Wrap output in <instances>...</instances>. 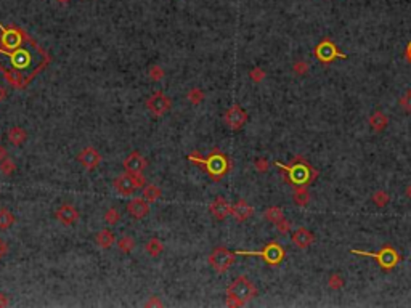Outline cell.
I'll list each match as a JSON object with an SVG mask.
<instances>
[{
	"label": "cell",
	"mask_w": 411,
	"mask_h": 308,
	"mask_svg": "<svg viewBox=\"0 0 411 308\" xmlns=\"http://www.w3.org/2000/svg\"><path fill=\"white\" fill-rule=\"evenodd\" d=\"M5 252H6V244H5L2 239H0V259H2V255H3Z\"/></svg>",
	"instance_id": "obj_42"
},
{
	"label": "cell",
	"mask_w": 411,
	"mask_h": 308,
	"mask_svg": "<svg viewBox=\"0 0 411 308\" xmlns=\"http://www.w3.org/2000/svg\"><path fill=\"white\" fill-rule=\"evenodd\" d=\"M148 76H150V79H151L153 82H159V80L164 79L165 73H164V69L161 68V66H158V64H154V66H151L150 71H148Z\"/></svg>",
	"instance_id": "obj_35"
},
{
	"label": "cell",
	"mask_w": 411,
	"mask_h": 308,
	"mask_svg": "<svg viewBox=\"0 0 411 308\" xmlns=\"http://www.w3.org/2000/svg\"><path fill=\"white\" fill-rule=\"evenodd\" d=\"M252 214H254L252 205L247 204L246 201H244V199H240V201L231 205V215H233L235 220L240 222V223L246 222Z\"/></svg>",
	"instance_id": "obj_18"
},
{
	"label": "cell",
	"mask_w": 411,
	"mask_h": 308,
	"mask_svg": "<svg viewBox=\"0 0 411 308\" xmlns=\"http://www.w3.org/2000/svg\"><path fill=\"white\" fill-rule=\"evenodd\" d=\"M405 58H407V61L411 64V42L407 45V50H405Z\"/></svg>",
	"instance_id": "obj_41"
},
{
	"label": "cell",
	"mask_w": 411,
	"mask_h": 308,
	"mask_svg": "<svg viewBox=\"0 0 411 308\" xmlns=\"http://www.w3.org/2000/svg\"><path fill=\"white\" fill-rule=\"evenodd\" d=\"M145 307H163V302L158 300L156 295H153L151 300H148L146 304H145Z\"/></svg>",
	"instance_id": "obj_39"
},
{
	"label": "cell",
	"mask_w": 411,
	"mask_h": 308,
	"mask_svg": "<svg viewBox=\"0 0 411 308\" xmlns=\"http://www.w3.org/2000/svg\"><path fill=\"white\" fill-rule=\"evenodd\" d=\"M8 140H10L11 145L19 146L28 140V133H26V130L23 127H11L8 130Z\"/></svg>",
	"instance_id": "obj_22"
},
{
	"label": "cell",
	"mask_w": 411,
	"mask_h": 308,
	"mask_svg": "<svg viewBox=\"0 0 411 308\" xmlns=\"http://www.w3.org/2000/svg\"><path fill=\"white\" fill-rule=\"evenodd\" d=\"M398 105H400V108L403 109L405 113L411 114V88H408L407 92H405L400 96V100H398Z\"/></svg>",
	"instance_id": "obj_32"
},
{
	"label": "cell",
	"mask_w": 411,
	"mask_h": 308,
	"mask_svg": "<svg viewBox=\"0 0 411 308\" xmlns=\"http://www.w3.org/2000/svg\"><path fill=\"white\" fill-rule=\"evenodd\" d=\"M206 98V95L201 88H191L188 93H186V100H188L191 105H199V103H203Z\"/></svg>",
	"instance_id": "obj_31"
},
{
	"label": "cell",
	"mask_w": 411,
	"mask_h": 308,
	"mask_svg": "<svg viewBox=\"0 0 411 308\" xmlns=\"http://www.w3.org/2000/svg\"><path fill=\"white\" fill-rule=\"evenodd\" d=\"M161 194H163V191H161L159 186L153 185V183H148V185L143 186V194H141V197H143L145 201H148V202H154L161 197Z\"/></svg>",
	"instance_id": "obj_24"
},
{
	"label": "cell",
	"mask_w": 411,
	"mask_h": 308,
	"mask_svg": "<svg viewBox=\"0 0 411 308\" xmlns=\"http://www.w3.org/2000/svg\"><path fill=\"white\" fill-rule=\"evenodd\" d=\"M6 156H8V154H6V150L3 146H0V160H2L3 157H6Z\"/></svg>",
	"instance_id": "obj_43"
},
{
	"label": "cell",
	"mask_w": 411,
	"mask_h": 308,
	"mask_svg": "<svg viewBox=\"0 0 411 308\" xmlns=\"http://www.w3.org/2000/svg\"><path fill=\"white\" fill-rule=\"evenodd\" d=\"M254 167L257 169V172H260V173L267 172V170H268V160H267L265 157L255 159V160H254Z\"/></svg>",
	"instance_id": "obj_37"
},
{
	"label": "cell",
	"mask_w": 411,
	"mask_h": 308,
	"mask_svg": "<svg viewBox=\"0 0 411 308\" xmlns=\"http://www.w3.org/2000/svg\"><path fill=\"white\" fill-rule=\"evenodd\" d=\"M127 212L128 215L133 217L135 220H141L150 214V202L145 201L143 197H133L127 202Z\"/></svg>",
	"instance_id": "obj_14"
},
{
	"label": "cell",
	"mask_w": 411,
	"mask_h": 308,
	"mask_svg": "<svg viewBox=\"0 0 411 308\" xmlns=\"http://www.w3.org/2000/svg\"><path fill=\"white\" fill-rule=\"evenodd\" d=\"M371 201H372V204H376L377 207H385V205H387V204H389V201H390V196H389V192H387V191L377 190V191L372 192Z\"/></svg>",
	"instance_id": "obj_26"
},
{
	"label": "cell",
	"mask_w": 411,
	"mask_h": 308,
	"mask_svg": "<svg viewBox=\"0 0 411 308\" xmlns=\"http://www.w3.org/2000/svg\"><path fill=\"white\" fill-rule=\"evenodd\" d=\"M265 71H263L260 66H255V68H252L249 71V77H250V80L252 82H255V83H260L263 79H265Z\"/></svg>",
	"instance_id": "obj_36"
},
{
	"label": "cell",
	"mask_w": 411,
	"mask_h": 308,
	"mask_svg": "<svg viewBox=\"0 0 411 308\" xmlns=\"http://www.w3.org/2000/svg\"><path fill=\"white\" fill-rule=\"evenodd\" d=\"M350 252L363 257H371V259H374L379 263V267L382 270H394L397 267V263L402 260V255L392 246H384L379 252H366V250H358V249H352Z\"/></svg>",
	"instance_id": "obj_6"
},
{
	"label": "cell",
	"mask_w": 411,
	"mask_h": 308,
	"mask_svg": "<svg viewBox=\"0 0 411 308\" xmlns=\"http://www.w3.org/2000/svg\"><path fill=\"white\" fill-rule=\"evenodd\" d=\"M235 260H236V254L231 252V250H228L223 246H217L209 255V265L214 268V271L218 274L227 271V270L235 263Z\"/></svg>",
	"instance_id": "obj_9"
},
{
	"label": "cell",
	"mask_w": 411,
	"mask_h": 308,
	"mask_svg": "<svg viewBox=\"0 0 411 308\" xmlns=\"http://www.w3.org/2000/svg\"><path fill=\"white\" fill-rule=\"evenodd\" d=\"M122 165H124V170L127 173H143L148 162H146V159L141 156L140 151H132L125 157L124 164Z\"/></svg>",
	"instance_id": "obj_13"
},
{
	"label": "cell",
	"mask_w": 411,
	"mask_h": 308,
	"mask_svg": "<svg viewBox=\"0 0 411 308\" xmlns=\"http://www.w3.org/2000/svg\"><path fill=\"white\" fill-rule=\"evenodd\" d=\"M263 217H265V220L270 222V223H278L281 218H285V214H283V209L278 207V205H272V207H268L265 210V214H263Z\"/></svg>",
	"instance_id": "obj_25"
},
{
	"label": "cell",
	"mask_w": 411,
	"mask_h": 308,
	"mask_svg": "<svg viewBox=\"0 0 411 308\" xmlns=\"http://www.w3.org/2000/svg\"><path fill=\"white\" fill-rule=\"evenodd\" d=\"M292 201L294 204H297L299 207H305V205L310 202V192L305 188V185H299L297 188L292 192Z\"/></svg>",
	"instance_id": "obj_21"
},
{
	"label": "cell",
	"mask_w": 411,
	"mask_h": 308,
	"mask_svg": "<svg viewBox=\"0 0 411 308\" xmlns=\"http://www.w3.org/2000/svg\"><path fill=\"white\" fill-rule=\"evenodd\" d=\"M16 170V164H15V160H13L11 157H3L2 160H0V172H2V175L5 177H10L13 175Z\"/></svg>",
	"instance_id": "obj_28"
},
{
	"label": "cell",
	"mask_w": 411,
	"mask_h": 308,
	"mask_svg": "<svg viewBox=\"0 0 411 308\" xmlns=\"http://www.w3.org/2000/svg\"><path fill=\"white\" fill-rule=\"evenodd\" d=\"M223 120H225V124H227L228 128L236 132V130H240V128H243L244 125H246L247 113L244 111L240 105H231L227 109V113L223 114Z\"/></svg>",
	"instance_id": "obj_11"
},
{
	"label": "cell",
	"mask_w": 411,
	"mask_h": 308,
	"mask_svg": "<svg viewBox=\"0 0 411 308\" xmlns=\"http://www.w3.org/2000/svg\"><path fill=\"white\" fill-rule=\"evenodd\" d=\"M15 223V215L8 209H0V230H8Z\"/></svg>",
	"instance_id": "obj_27"
},
{
	"label": "cell",
	"mask_w": 411,
	"mask_h": 308,
	"mask_svg": "<svg viewBox=\"0 0 411 308\" xmlns=\"http://www.w3.org/2000/svg\"><path fill=\"white\" fill-rule=\"evenodd\" d=\"M118 249L122 254H130L135 249V239L132 236H122L118 241Z\"/></svg>",
	"instance_id": "obj_29"
},
{
	"label": "cell",
	"mask_w": 411,
	"mask_h": 308,
	"mask_svg": "<svg viewBox=\"0 0 411 308\" xmlns=\"http://www.w3.org/2000/svg\"><path fill=\"white\" fill-rule=\"evenodd\" d=\"M3 96H5V92H3V90H2V88H0V100H2V98H3Z\"/></svg>",
	"instance_id": "obj_45"
},
{
	"label": "cell",
	"mask_w": 411,
	"mask_h": 308,
	"mask_svg": "<svg viewBox=\"0 0 411 308\" xmlns=\"http://www.w3.org/2000/svg\"><path fill=\"white\" fill-rule=\"evenodd\" d=\"M58 2H63L64 3V2H69V0H58Z\"/></svg>",
	"instance_id": "obj_46"
},
{
	"label": "cell",
	"mask_w": 411,
	"mask_h": 308,
	"mask_svg": "<svg viewBox=\"0 0 411 308\" xmlns=\"http://www.w3.org/2000/svg\"><path fill=\"white\" fill-rule=\"evenodd\" d=\"M276 228H278L280 233H289L291 231V223H289V220H286V218H281V220L276 223Z\"/></svg>",
	"instance_id": "obj_38"
},
{
	"label": "cell",
	"mask_w": 411,
	"mask_h": 308,
	"mask_svg": "<svg viewBox=\"0 0 411 308\" xmlns=\"http://www.w3.org/2000/svg\"><path fill=\"white\" fill-rule=\"evenodd\" d=\"M145 250H146L148 255L159 257L161 254H163V250H164V244H163V241H161V239H158V237H151V239L146 241Z\"/></svg>",
	"instance_id": "obj_23"
},
{
	"label": "cell",
	"mask_w": 411,
	"mask_h": 308,
	"mask_svg": "<svg viewBox=\"0 0 411 308\" xmlns=\"http://www.w3.org/2000/svg\"><path fill=\"white\" fill-rule=\"evenodd\" d=\"M186 157H188L190 162L201 165L204 172L207 173L214 182L222 180L231 169V160L228 159L227 154L220 153L218 150H214L207 157H201V154H196V153H191Z\"/></svg>",
	"instance_id": "obj_2"
},
{
	"label": "cell",
	"mask_w": 411,
	"mask_h": 308,
	"mask_svg": "<svg viewBox=\"0 0 411 308\" xmlns=\"http://www.w3.org/2000/svg\"><path fill=\"white\" fill-rule=\"evenodd\" d=\"M50 55L28 36L16 48H0V71L13 88H26L34 77L48 66Z\"/></svg>",
	"instance_id": "obj_1"
},
{
	"label": "cell",
	"mask_w": 411,
	"mask_h": 308,
	"mask_svg": "<svg viewBox=\"0 0 411 308\" xmlns=\"http://www.w3.org/2000/svg\"><path fill=\"white\" fill-rule=\"evenodd\" d=\"M103 220H105V223L109 225V227H113V225H118V222L121 220L119 210L116 209V207H109V209L105 212V217H103Z\"/></svg>",
	"instance_id": "obj_30"
},
{
	"label": "cell",
	"mask_w": 411,
	"mask_h": 308,
	"mask_svg": "<svg viewBox=\"0 0 411 308\" xmlns=\"http://www.w3.org/2000/svg\"><path fill=\"white\" fill-rule=\"evenodd\" d=\"M95 241H96V244H98L101 249H109L116 242V234L113 233L111 230L105 228V230L98 231V234H96Z\"/></svg>",
	"instance_id": "obj_20"
},
{
	"label": "cell",
	"mask_w": 411,
	"mask_h": 308,
	"mask_svg": "<svg viewBox=\"0 0 411 308\" xmlns=\"http://www.w3.org/2000/svg\"><path fill=\"white\" fill-rule=\"evenodd\" d=\"M291 241H292L299 249H307V247H310L312 244L315 242V234H313L308 228L299 227V228L295 230L294 233L291 234Z\"/></svg>",
	"instance_id": "obj_16"
},
{
	"label": "cell",
	"mask_w": 411,
	"mask_h": 308,
	"mask_svg": "<svg viewBox=\"0 0 411 308\" xmlns=\"http://www.w3.org/2000/svg\"><path fill=\"white\" fill-rule=\"evenodd\" d=\"M55 217L60 223L71 227V225L77 223V220H79V210L71 204H61L55 212Z\"/></svg>",
	"instance_id": "obj_15"
},
{
	"label": "cell",
	"mask_w": 411,
	"mask_h": 308,
	"mask_svg": "<svg viewBox=\"0 0 411 308\" xmlns=\"http://www.w3.org/2000/svg\"><path fill=\"white\" fill-rule=\"evenodd\" d=\"M387 125H389V117H387V114L381 111V109H376V111L370 116V127L376 133H381L382 130H385Z\"/></svg>",
	"instance_id": "obj_19"
},
{
	"label": "cell",
	"mask_w": 411,
	"mask_h": 308,
	"mask_svg": "<svg viewBox=\"0 0 411 308\" xmlns=\"http://www.w3.org/2000/svg\"><path fill=\"white\" fill-rule=\"evenodd\" d=\"M146 185V180L143 177V173H124L114 178L113 186L114 190L122 196H132L135 191L143 188Z\"/></svg>",
	"instance_id": "obj_7"
},
{
	"label": "cell",
	"mask_w": 411,
	"mask_h": 308,
	"mask_svg": "<svg viewBox=\"0 0 411 308\" xmlns=\"http://www.w3.org/2000/svg\"><path fill=\"white\" fill-rule=\"evenodd\" d=\"M236 255H250V257H262L263 262L270 267H276L286 257V250L283 249L280 242H268L262 250H236Z\"/></svg>",
	"instance_id": "obj_5"
},
{
	"label": "cell",
	"mask_w": 411,
	"mask_h": 308,
	"mask_svg": "<svg viewBox=\"0 0 411 308\" xmlns=\"http://www.w3.org/2000/svg\"><path fill=\"white\" fill-rule=\"evenodd\" d=\"M8 305V295L0 292V307H6Z\"/></svg>",
	"instance_id": "obj_40"
},
{
	"label": "cell",
	"mask_w": 411,
	"mask_h": 308,
	"mask_svg": "<svg viewBox=\"0 0 411 308\" xmlns=\"http://www.w3.org/2000/svg\"><path fill=\"white\" fill-rule=\"evenodd\" d=\"M405 194H407L408 199H411V185L407 186V190H405Z\"/></svg>",
	"instance_id": "obj_44"
},
{
	"label": "cell",
	"mask_w": 411,
	"mask_h": 308,
	"mask_svg": "<svg viewBox=\"0 0 411 308\" xmlns=\"http://www.w3.org/2000/svg\"><path fill=\"white\" fill-rule=\"evenodd\" d=\"M308 71H310V64H308L307 61H304V60H299V61H295L292 64V73L295 76H305Z\"/></svg>",
	"instance_id": "obj_33"
},
{
	"label": "cell",
	"mask_w": 411,
	"mask_h": 308,
	"mask_svg": "<svg viewBox=\"0 0 411 308\" xmlns=\"http://www.w3.org/2000/svg\"><path fill=\"white\" fill-rule=\"evenodd\" d=\"M101 154L98 150H95V148L88 146V148H83L82 151H79L77 154V160L81 162V165L85 167L87 170H93L96 169L100 164H101Z\"/></svg>",
	"instance_id": "obj_12"
},
{
	"label": "cell",
	"mask_w": 411,
	"mask_h": 308,
	"mask_svg": "<svg viewBox=\"0 0 411 308\" xmlns=\"http://www.w3.org/2000/svg\"><path fill=\"white\" fill-rule=\"evenodd\" d=\"M209 212L215 220L222 222L228 215H231V205L228 204V201H225L223 197H217L215 201L209 205Z\"/></svg>",
	"instance_id": "obj_17"
},
{
	"label": "cell",
	"mask_w": 411,
	"mask_h": 308,
	"mask_svg": "<svg viewBox=\"0 0 411 308\" xmlns=\"http://www.w3.org/2000/svg\"><path fill=\"white\" fill-rule=\"evenodd\" d=\"M146 108L150 109V113L153 116L161 117V116H164L172 108V100L158 90V92L153 93V96H150V98L146 100Z\"/></svg>",
	"instance_id": "obj_10"
},
{
	"label": "cell",
	"mask_w": 411,
	"mask_h": 308,
	"mask_svg": "<svg viewBox=\"0 0 411 308\" xmlns=\"http://www.w3.org/2000/svg\"><path fill=\"white\" fill-rule=\"evenodd\" d=\"M257 287L254 282L246 276H238V278L227 287V305L228 307H243L249 300L257 297Z\"/></svg>",
	"instance_id": "obj_3"
},
{
	"label": "cell",
	"mask_w": 411,
	"mask_h": 308,
	"mask_svg": "<svg viewBox=\"0 0 411 308\" xmlns=\"http://www.w3.org/2000/svg\"><path fill=\"white\" fill-rule=\"evenodd\" d=\"M275 165L280 167L283 172L288 173V183H292V185L312 183L313 180L318 177V172L315 170L302 156L294 157L291 165H285L281 162H275Z\"/></svg>",
	"instance_id": "obj_4"
},
{
	"label": "cell",
	"mask_w": 411,
	"mask_h": 308,
	"mask_svg": "<svg viewBox=\"0 0 411 308\" xmlns=\"http://www.w3.org/2000/svg\"><path fill=\"white\" fill-rule=\"evenodd\" d=\"M315 58L323 64H331L336 60H347V55L337 48V45L331 38H323L315 47Z\"/></svg>",
	"instance_id": "obj_8"
},
{
	"label": "cell",
	"mask_w": 411,
	"mask_h": 308,
	"mask_svg": "<svg viewBox=\"0 0 411 308\" xmlns=\"http://www.w3.org/2000/svg\"><path fill=\"white\" fill-rule=\"evenodd\" d=\"M328 284H329V287L334 289V291H339V289L344 287L345 281H344V278L339 273H334V274L329 276V279H328Z\"/></svg>",
	"instance_id": "obj_34"
}]
</instances>
